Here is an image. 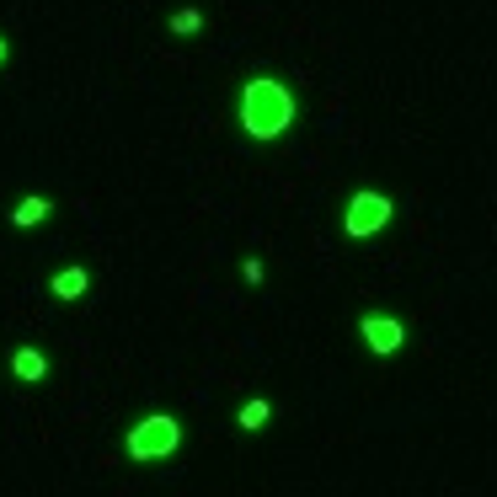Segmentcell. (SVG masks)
Returning a JSON list of instances; mask_svg holds the SVG:
<instances>
[{
    "label": "cell",
    "instance_id": "3957f363",
    "mask_svg": "<svg viewBox=\"0 0 497 497\" xmlns=\"http://www.w3.org/2000/svg\"><path fill=\"white\" fill-rule=\"evenodd\" d=\"M390 220V198L386 193H358L353 204H348V235H375L380 225Z\"/></svg>",
    "mask_w": 497,
    "mask_h": 497
},
{
    "label": "cell",
    "instance_id": "7a4b0ae2",
    "mask_svg": "<svg viewBox=\"0 0 497 497\" xmlns=\"http://www.w3.org/2000/svg\"><path fill=\"white\" fill-rule=\"evenodd\" d=\"M177 417H145V423H134L129 428V454L134 460H161V454H171L177 449Z\"/></svg>",
    "mask_w": 497,
    "mask_h": 497
},
{
    "label": "cell",
    "instance_id": "277c9868",
    "mask_svg": "<svg viewBox=\"0 0 497 497\" xmlns=\"http://www.w3.org/2000/svg\"><path fill=\"white\" fill-rule=\"evenodd\" d=\"M364 342L386 358V353H396V348L406 342V327H401L396 316H380V311H375V316H364Z\"/></svg>",
    "mask_w": 497,
    "mask_h": 497
},
{
    "label": "cell",
    "instance_id": "52a82bcc",
    "mask_svg": "<svg viewBox=\"0 0 497 497\" xmlns=\"http://www.w3.org/2000/svg\"><path fill=\"white\" fill-rule=\"evenodd\" d=\"M43 215H49V198H38V193H33V198H22V204L11 209V225H38Z\"/></svg>",
    "mask_w": 497,
    "mask_h": 497
},
{
    "label": "cell",
    "instance_id": "30bf717a",
    "mask_svg": "<svg viewBox=\"0 0 497 497\" xmlns=\"http://www.w3.org/2000/svg\"><path fill=\"white\" fill-rule=\"evenodd\" d=\"M0 59H5V43H0Z\"/></svg>",
    "mask_w": 497,
    "mask_h": 497
},
{
    "label": "cell",
    "instance_id": "6da1fadb",
    "mask_svg": "<svg viewBox=\"0 0 497 497\" xmlns=\"http://www.w3.org/2000/svg\"><path fill=\"white\" fill-rule=\"evenodd\" d=\"M289 118H294V97H289V86L283 81H252L246 91H241V123H246V134L252 139H273L289 129Z\"/></svg>",
    "mask_w": 497,
    "mask_h": 497
},
{
    "label": "cell",
    "instance_id": "8992f818",
    "mask_svg": "<svg viewBox=\"0 0 497 497\" xmlns=\"http://www.w3.org/2000/svg\"><path fill=\"white\" fill-rule=\"evenodd\" d=\"M54 294L59 300H81V294H86V268H64V273H54Z\"/></svg>",
    "mask_w": 497,
    "mask_h": 497
},
{
    "label": "cell",
    "instance_id": "5b68a950",
    "mask_svg": "<svg viewBox=\"0 0 497 497\" xmlns=\"http://www.w3.org/2000/svg\"><path fill=\"white\" fill-rule=\"evenodd\" d=\"M11 369H16L22 380H43V369H49V364H43V353H38V348H11Z\"/></svg>",
    "mask_w": 497,
    "mask_h": 497
},
{
    "label": "cell",
    "instance_id": "9c48e42d",
    "mask_svg": "<svg viewBox=\"0 0 497 497\" xmlns=\"http://www.w3.org/2000/svg\"><path fill=\"white\" fill-rule=\"evenodd\" d=\"M198 27H204V16H198V11H193V5H187V11H177V16H171V33H198Z\"/></svg>",
    "mask_w": 497,
    "mask_h": 497
},
{
    "label": "cell",
    "instance_id": "ba28073f",
    "mask_svg": "<svg viewBox=\"0 0 497 497\" xmlns=\"http://www.w3.org/2000/svg\"><path fill=\"white\" fill-rule=\"evenodd\" d=\"M268 423V401H246L241 406V428H263Z\"/></svg>",
    "mask_w": 497,
    "mask_h": 497
}]
</instances>
